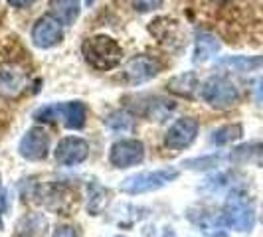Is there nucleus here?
Listing matches in <instances>:
<instances>
[{"label": "nucleus", "mask_w": 263, "mask_h": 237, "mask_svg": "<svg viewBox=\"0 0 263 237\" xmlns=\"http://www.w3.org/2000/svg\"><path fill=\"white\" fill-rule=\"evenodd\" d=\"M168 89L174 95H180L186 99H192L198 89V77L194 73H180L168 81Z\"/></svg>", "instance_id": "obj_18"}, {"label": "nucleus", "mask_w": 263, "mask_h": 237, "mask_svg": "<svg viewBox=\"0 0 263 237\" xmlns=\"http://www.w3.org/2000/svg\"><path fill=\"white\" fill-rule=\"evenodd\" d=\"M50 10L52 16L58 18L62 24L71 26L79 16V0H50Z\"/></svg>", "instance_id": "obj_17"}, {"label": "nucleus", "mask_w": 263, "mask_h": 237, "mask_svg": "<svg viewBox=\"0 0 263 237\" xmlns=\"http://www.w3.org/2000/svg\"><path fill=\"white\" fill-rule=\"evenodd\" d=\"M160 73V64L151 55H135L125 64V79L131 85H141Z\"/></svg>", "instance_id": "obj_11"}, {"label": "nucleus", "mask_w": 263, "mask_h": 237, "mask_svg": "<svg viewBox=\"0 0 263 237\" xmlns=\"http://www.w3.org/2000/svg\"><path fill=\"white\" fill-rule=\"evenodd\" d=\"M224 222L232 229L248 233L253 229L255 224V210L251 206L250 196L243 190H234L230 192V196L226 200L224 206Z\"/></svg>", "instance_id": "obj_2"}, {"label": "nucleus", "mask_w": 263, "mask_h": 237, "mask_svg": "<svg viewBox=\"0 0 263 237\" xmlns=\"http://www.w3.org/2000/svg\"><path fill=\"white\" fill-rule=\"evenodd\" d=\"M241 132H243L241 125H224V127H220V129L212 132V143L216 146H226L237 141L241 136Z\"/></svg>", "instance_id": "obj_20"}, {"label": "nucleus", "mask_w": 263, "mask_h": 237, "mask_svg": "<svg viewBox=\"0 0 263 237\" xmlns=\"http://www.w3.org/2000/svg\"><path fill=\"white\" fill-rule=\"evenodd\" d=\"M117 237H127V235H117Z\"/></svg>", "instance_id": "obj_30"}, {"label": "nucleus", "mask_w": 263, "mask_h": 237, "mask_svg": "<svg viewBox=\"0 0 263 237\" xmlns=\"http://www.w3.org/2000/svg\"><path fill=\"white\" fill-rule=\"evenodd\" d=\"M220 52V40L210 32H200L194 42V64H204Z\"/></svg>", "instance_id": "obj_16"}, {"label": "nucleus", "mask_w": 263, "mask_h": 237, "mask_svg": "<svg viewBox=\"0 0 263 237\" xmlns=\"http://www.w3.org/2000/svg\"><path fill=\"white\" fill-rule=\"evenodd\" d=\"M162 4V0H133V6H135V10L137 12H151V10H155Z\"/></svg>", "instance_id": "obj_24"}, {"label": "nucleus", "mask_w": 263, "mask_h": 237, "mask_svg": "<svg viewBox=\"0 0 263 237\" xmlns=\"http://www.w3.org/2000/svg\"><path fill=\"white\" fill-rule=\"evenodd\" d=\"M8 4L14 8H26L30 4H34V0H8Z\"/></svg>", "instance_id": "obj_27"}, {"label": "nucleus", "mask_w": 263, "mask_h": 237, "mask_svg": "<svg viewBox=\"0 0 263 237\" xmlns=\"http://www.w3.org/2000/svg\"><path fill=\"white\" fill-rule=\"evenodd\" d=\"M198 121L194 117H182L178 121H174L171 125V129L164 136V145L171 150H184L196 141L198 136Z\"/></svg>", "instance_id": "obj_6"}, {"label": "nucleus", "mask_w": 263, "mask_h": 237, "mask_svg": "<svg viewBox=\"0 0 263 237\" xmlns=\"http://www.w3.org/2000/svg\"><path fill=\"white\" fill-rule=\"evenodd\" d=\"M178 178V170L176 168H160V170H148V172H139L127 176L121 182V190L125 194L131 196H139V194H148V192H157L162 190L164 186H168Z\"/></svg>", "instance_id": "obj_3"}, {"label": "nucleus", "mask_w": 263, "mask_h": 237, "mask_svg": "<svg viewBox=\"0 0 263 237\" xmlns=\"http://www.w3.org/2000/svg\"><path fill=\"white\" fill-rule=\"evenodd\" d=\"M85 118H87V109L81 101L60 103V121H64L67 129H71V131L83 129Z\"/></svg>", "instance_id": "obj_15"}, {"label": "nucleus", "mask_w": 263, "mask_h": 237, "mask_svg": "<svg viewBox=\"0 0 263 237\" xmlns=\"http://www.w3.org/2000/svg\"><path fill=\"white\" fill-rule=\"evenodd\" d=\"M50 150V136L42 127H34L22 136L20 145H18V152L24 160L30 162H40L48 156Z\"/></svg>", "instance_id": "obj_9"}, {"label": "nucleus", "mask_w": 263, "mask_h": 237, "mask_svg": "<svg viewBox=\"0 0 263 237\" xmlns=\"http://www.w3.org/2000/svg\"><path fill=\"white\" fill-rule=\"evenodd\" d=\"M89 156V145L81 136H66L55 146V160L62 166H78Z\"/></svg>", "instance_id": "obj_10"}, {"label": "nucleus", "mask_w": 263, "mask_h": 237, "mask_svg": "<svg viewBox=\"0 0 263 237\" xmlns=\"http://www.w3.org/2000/svg\"><path fill=\"white\" fill-rule=\"evenodd\" d=\"M28 85L26 71L18 64L4 62L0 64V95L6 99H16L20 97Z\"/></svg>", "instance_id": "obj_7"}, {"label": "nucleus", "mask_w": 263, "mask_h": 237, "mask_svg": "<svg viewBox=\"0 0 263 237\" xmlns=\"http://www.w3.org/2000/svg\"><path fill=\"white\" fill-rule=\"evenodd\" d=\"M255 99L263 103V79H259L257 83H255Z\"/></svg>", "instance_id": "obj_28"}, {"label": "nucleus", "mask_w": 263, "mask_h": 237, "mask_svg": "<svg viewBox=\"0 0 263 237\" xmlns=\"http://www.w3.org/2000/svg\"><path fill=\"white\" fill-rule=\"evenodd\" d=\"M216 67L236 71V73H250L263 67V55H228V57H222Z\"/></svg>", "instance_id": "obj_12"}, {"label": "nucleus", "mask_w": 263, "mask_h": 237, "mask_svg": "<svg viewBox=\"0 0 263 237\" xmlns=\"http://www.w3.org/2000/svg\"><path fill=\"white\" fill-rule=\"evenodd\" d=\"M145 158V145L137 139H123L117 141L109 150V162L115 168H131L141 164Z\"/></svg>", "instance_id": "obj_5"}, {"label": "nucleus", "mask_w": 263, "mask_h": 237, "mask_svg": "<svg viewBox=\"0 0 263 237\" xmlns=\"http://www.w3.org/2000/svg\"><path fill=\"white\" fill-rule=\"evenodd\" d=\"M64 40L62 22L53 16H42L32 28V42L40 50H50Z\"/></svg>", "instance_id": "obj_8"}, {"label": "nucleus", "mask_w": 263, "mask_h": 237, "mask_svg": "<svg viewBox=\"0 0 263 237\" xmlns=\"http://www.w3.org/2000/svg\"><path fill=\"white\" fill-rule=\"evenodd\" d=\"M34 118L40 121V123H53V121H60V103L40 107L38 111L34 113Z\"/></svg>", "instance_id": "obj_23"}, {"label": "nucleus", "mask_w": 263, "mask_h": 237, "mask_svg": "<svg viewBox=\"0 0 263 237\" xmlns=\"http://www.w3.org/2000/svg\"><path fill=\"white\" fill-rule=\"evenodd\" d=\"M220 162H222V158L218 156V154H214V156L186 160V162H182V166L190 168V170H210V168H214V166H220Z\"/></svg>", "instance_id": "obj_22"}, {"label": "nucleus", "mask_w": 263, "mask_h": 237, "mask_svg": "<svg viewBox=\"0 0 263 237\" xmlns=\"http://www.w3.org/2000/svg\"><path fill=\"white\" fill-rule=\"evenodd\" d=\"M200 95L204 99V103H208L212 109H232L239 99V93H237L236 85L226 77L220 75H214L208 81H204V85L200 87Z\"/></svg>", "instance_id": "obj_4"}, {"label": "nucleus", "mask_w": 263, "mask_h": 237, "mask_svg": "<svg viewBox=\"0 0 263 237\" xmlns=\"http://www.w3.org/2000/svg\"><path fill=\"white\" fill-rule=\"evenodd\" d=\"M107 202V190L103 186H99L97 182L89 184V202H87V210L91 215H97L99 211L105 208Z\"/></svg>", "instance_id": "obj_21"}, {"label": "nucleus", "mask_w": 263, "mask_h": 237, "mask_svg": "<svg viewBox=\"0 0 263 237\" xmlns=\"http://www.w3.org/2000/svg\"><path fill=\"white\" fill-rule=\"evenodd\" d=\"M105 125L109 131L123 134V132H131L135 129V118L127 111H113L111 115H107Z\"/></svg>", "instance_id": "obj_19"}, {"label": "nucleus", "mask_w": 263, "mask_h": 237, "mask_svg": "<svg viewBox=\"0 0 263 237\" xmlns=\"http://www.w3.org/2000/svg\"><path fill=\"white\" fill-rule=\"evenodd\" d=\"M52 237H78V231H76V227H71V225H60V227L53 231Z\"/></svg>", "instance_id": "obj_25"}, {"label": "nucleus", "mask_w": 263, "mask_h": 237, "mask_svg": "<svg viewBox=\"0 0 263 237\" xmlns=\"http://www.w3.org/2000/svg\"><path fill=\"white\" fill-rule=\"evenodd\" d=\"M81 53L85 62L99 71H109L117 67L123 60V50L111 36H93L81 44Z\"/></svg>", "instance_id": "obj_1"}, {"label": "nucleus", "mask_w": 263, "mask_h": 237, "mask_svg": "<svg viewBox=\"0 0 263 237\" xmlns=\"http://www.w3.org/2000/svg\"><path fill=\"white\" fill-rule=\"evenodd\" d=\"M141 101H143V105L139 107L137 111L143 113L151 121L162 123V121H166L171 117L172 111H174V103H171L168 99H162V97H143Z\"/></svg>", "instance_id": "obj_13"}, {"label": "nucleus", "mask_w": 263, "mask_h": 237, "mask_svg": "<svg viewBox=\"0 0 263 237\" xmlns=\"http://www.w3.org/2000/svg\"><path fill=\"white\" fill-rule=\"evenodd\" d=\"M6 210V194H4V188H2V178H0V222H2V213Z\"/></svg>", "instance_id": "obj_26"}, {"label": "nucleus", "mask_w": 263, "mask_h": 237, "mask_svg": "<svg viewBox=\"0 0 263 237\" xmlns=\"http://www.w3.org/2000/svg\"><path fill=\"white\" fill-rule=\"evenodd\" d=\"M48 229V220L44 213H26L16 224V235L18 237H44Z\"/></svg>", "instance_id": "obj_14"}, {"label": "nucleus", "mask_w": 263, "mask_h": 237, "mask_svg": "<svg viewBox=\"0 0 263 237\" xmlns=\"http://www.w3.org/2000/svg\"><path fill=\"white\" fill-rule=\"evenodd\" d=\"M93 2H95V0H87V4H89V6H91Z\"/></svg>", "instance_id": "obj_29"}]
</instances>
